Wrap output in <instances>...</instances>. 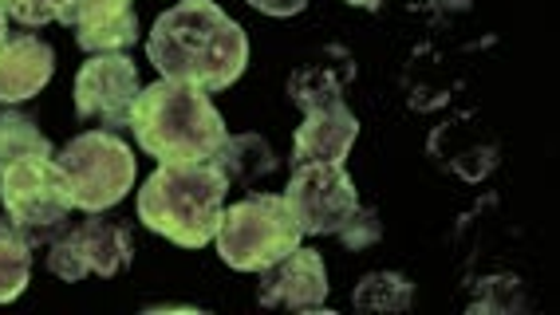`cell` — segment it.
<instances>
[{"label":"cell","mask_w":560,"mask_h":315,"mask_svg":"<svg viewBox=\"0 0 560 315\" xmlns=\"http://www.w3.org/2000/svg\"><path fill=\"white\" fill-rule=\"evenodd\" d=\"M147 56L162 79L198 91H225L249 63V36L213 0H182L154 20Z\"/></svg>","instance_id":"1"},{"label":"cell","mask_w":560,"mask_h":315,"mask_svg":"<svg viewBox=\"0 0 560 315\" xmlns=\"http://www.w3.org/2000/svg\"><path fill=\"white\" fill-rule=\"evenodd\" d=\"M32 154H51V142L40 135L36 118L21 115V110H4L0 115V170Z\"/></svg>","instance_id":"16"},{"label":"cell","mask_w":560,"mask_h":315,"mask_svg":"<svg viewBox=\"0 0 560 315\" xmlns=\"http://www.w3.org/2000/svg\"><path fill=\"white\" fill-rule=\"evenodd\" d=\"M4 20L9 16H4V9H0V44H4V36H9V24H4Z\"/></svg>","instance_id":"23"},{"label":"cell","mask_w":560,"mask_h":315,"mask_svg":"<svg viewBox=\"0 0 560 315\" xmlns=\"http://www.w3.org/2000/svg\"><path fill=\"white\" fill-rule=\"evenodd\" d=\"M336 236H340L351 253H363V248H371L383 236V221H380V213H371V209H355Z\"/></svg>","instance_id":"20"},{"label":"cell","mask_w":560,"mask_h":315,"mask_svg":"<svg viewBox=\"0 0 560 315\" xmlns=\"http://www.w3.org/2000/svg\"><path fill=\"white\" fill-rule=\"evenodd\" d=\"M296 225L304 236H331L340 233L355 209H360V194L355 182L348 177L343 166L331 162H308V166H292V182L284 189Z\"/></svg>","instance_id":"7"},{"label":"cell","mask_w":560,"mask_h":315,"mask_svg":"<svg viewBox=\"0 0 560 315\" xmlns=\"http://www.w3.org/2000/svg\"><path fill=\"white\" fill-rule=\"evenodd\" d=\"M348 4H355V9H383L387 0H348Z\"/></svg>","instance_id":"22"},{"label":"cell","mask_w":560,"mask_h":315,"mask_svg":"<svg viewBox=\"0 0 560 315\" xmlns=\"http://www.w3.org/2000/svg\"><path fill=\"white\" fill-rule=\"evenodd\" d=\"M32 276V248L21 236L0 233V304H9L28 288Z\"/></svg>","instance_id":"18"},{"label":"cell","mask_w":560,"mask_h":315,"mask_svg":"<svg viewBox=\"0 0 560 315\" xmlns=\"http://www.w3.org/2000/svg\"><path fill=\"white\" fill-rule=\"evenodd\" d=\"M230 177L218 162H162L139 189V221L182 248H201L218 236Z\"/></svg>","instance_id":"2"},{"label":"cell","mask_w":560,"mask_h":315,"mask_svg":"<svg viewBox=\"0 0 560 315\" xmlns=\"http://www.w3.org/2000/svg\"><path fill=\"white\" fill-rule=\"evenodd\" d=\"M60 24L75 28L80 48L91 56L122 51L139 39V16L130 9V0H68Z\"/></svg>","instance_id":"11"},{"label":"cell","mask_w":560,"mask_h":315,"mask_svg":"<svg viewBox=\"0 0 560 315\" xmlns=\"http://www.w3.org/2000/svg\"><path fill=\"white\" fill-rule=\"evenodd\" d=\"M130 130L139 147L162 162H210L230 138L225 118L210 103V95L174 79L139 91L130 110Z\"/></svg>","instance_id":"3"},{"label":"cell","mask_w":560,"mask_h":315,"mask_svg":"<svg viewBox=\"0 0 560 315\" xmlns=\"http://www.w3.org/2000/svg\"><path fill=\"white\" fill-rule=\"evenodd\" d=\"M63 4H68V0H0L4 16H12L16 24H24V28H44L51 20H60Z\"/></svg>","instance_id":"19"},{"label":"cell","mask_w":560,"mask_h":315,"mask_svg":"<svg viewBox=\"0 0 560 315\" xmlns=\"http://www.w3.org/2000/svg\"><path fill=\"white\" fill-rule=\"evenodd\" d=\"M257 300L265 307H284V312H320L328 304V268L324 256L312 248H292L277 265L260 268Z\"/></svg>","instance_id":"10"},{"label":"cell","mask_w":560,"mask_h":315,"mask_svg":"<svg viewBox=\"0 0 560 315\" xmlns=\"http://www.w3.org/2000/svg\"><path fill=\"white\" fill-rule=\"evenodd\" d=\"M351 79H355V59H351V51L340 48V44H328V48L316 51L308 63H301V68L292 71L289 95L304 115H308V110H328L343 103Z\"/></svg>","instance_id":"12"},{"label":"cell","mask_w":560,"mask_h":315,"mask_svg":"<svg viewBox=\"0 0 560 315\" xmlns=\"http://www.w3.org/2000/svg\"><path fill=\"white\" fill-rule=\"evenodd\" d=\"M48 248V268L60 280H68V284L88 280V276H103L107 280V276L122 272L130 265V233L95 213L88 221L63 225Z\"/></svg>","instance_id":"8"},{"label":"cell","mask_w":560,"mask_h":315,"mask_svg":"<svg viewBox=\"0 0 560 315\" xmlns=\"http://www.w3.org/2000/svg\"><path fill=\"white\" fill-rule=\"evenodd\" d=\"M139 68L122 51H103L91 56L75 75V110L80 118H95L107 130L130 127V110L139 98Z\"/></svg>","instance_id":"9"},{"label":"cell","mask_w":560,"mask_h":315,"mask_svg":"<svg viewBox=\"0 0 560 315\" xmlns=\"http://www.w3.org/2000/svg\"><path fill=\"white\" fill-rule=\"evenodd\" d=\"M213 162L221 166V174L237 182V186H253L260 177H269L277 170V154L260 135H233L221 142V150L213 154Z\"/></svg>","instance_id":"15"},{"label":"cell","mask_w":560,"mask_h":315,"mask_svg":"<svg viewBox=\"0 0 560 315\" xmlns=\"http://www.w3.org/2000/svg\"><path fill=\"white\" fill-rule=\"evenodd\" d=\"M249 4L265 16H296L308 9V0H249Z\"/></svg>","instance_id":"21"},{"label":"cell","mask_w":560,"mask_h":315,"mask_svg":"<svg viewBox=\"0 0 560 315\" xmlns=\"http://www.w3.org/2000/svg\"><path fill=\"white\" fill-rule=\"evenodd\" d=\"M56 162L68 174L75 209L83 213H103L119 206L127 189L135 186V154L115 130H88L71 138Z\"/></svg>","instance_id":"6"},{"label":"cell","mask_w":560,"mask_h":315,"mask_svg":"<svg viewBox=\"0 0 560 315\" xmlns=\"http://www.w3.org/2000/svg\"><path fill=\"white\" fill-rule=\"evenodd\" d=\"M56 71V51L40 36H4L0 44V103L40 95Z\"/></svg>","instance_id":"13"},{"label":"cell","mask_w":560,"mask_h":315,"mask_svg":"<svg viewBox=\"0 0 560 315\" xmlns=\"http://www.w3.org/2000/svg\"><path fill=\"white\" fill-rule=\"evenodd\" d=\"M415 300V284L399 272H371L355 288V307L360 312H402Z\"/></svg>","instance_id":"17"},{"label":"cell","mask_w":560,"mask_h":315,"mask_svg":"<svg viewBox=\"0 0 560 315\" xmlns=\"http://www.w3.org/2000/svg\"><path fill=\"white\" fill-rule=\"evenodd\" d=\"M0 201L9 217L4 233L21 236L28 248L51 245L75 209L68 174L51 154H32L0 170Z\"/></svg>","instance_id":"4"},{"label":"cell","mask_w":560,"mask_h":315,"mask_svg":"<svg viewBox=\"0 0 560 315\" xmlns=\"http://www.w3.org/2000/svg\"><path fill=\"white\" fill-rule=\"evenodd\" d=\"M355 138H360V118L343 103L328 110H308L304 127L296 130V142H292V166H308V162L340 166L348 150L355 147Z\"/></svg>","instance_id":"14"},{"label":"cell","mask_w":560,"mask_h":315,"mask_svg":"<svg viewBox=\"0 0 560 315\" xmlns=\"http://www.w3.org/2000/svg\"><path fill=\"white\" fill-rule=\"evenodd\" d=\"M301 225L289 201L277 194H253L221 213L218 253L237 272H260L301 245Z\"/></svg>","instance_id":"5"}]
</instances>
